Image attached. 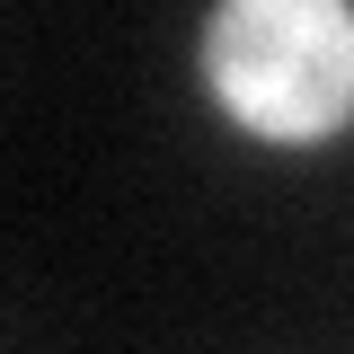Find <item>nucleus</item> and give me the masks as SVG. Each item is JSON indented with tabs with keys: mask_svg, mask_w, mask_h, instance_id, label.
Returning a JSON list of instances; mask_svg holds the SVG:
<instances>
[{
	"mask_svg": "<svg viewBox=\"0 0 354 354\" xmlns=\"http://www.w3.org/2000/svg\"><path fill=\"white\" fill-rule=\"evenodd\" d=\"M204 80L248 142L310 151L354 115V9L346 0H213Z\"/></svg>",
	"mask_w": 354,
	"mask_h": 354,
	"instance_id": "obj_1",
	"label": "nucleus"
}]
</instances>
